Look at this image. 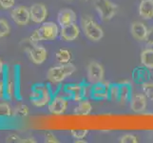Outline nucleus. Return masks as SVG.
I'll use <instances>...</instances> for the list:
<instances>
[{
	"instance_id": "f257e3e1",
	"label": "nucleus",
	"mask_w": 153,
	"mask_h": 143,
	"mask_svg": "<svg viewBox=\"0 0 153 143\" xmlns=\"http://www.w3.org/2000/svg\"><path fill=\"white\" fill-rule=\"evenodd\" d=\"M58 34H59V29L58 26L54 23L49 21V22H44L38 29H36L33 34L30 35V41L31 43H37L39 41H51L54 40Z\"/></svg>"
},
{
	"instance_id": "f03ea898",
	"label": "nucleus",
	"mask_w": 153,
	"mask_h": 143,
	"mask_svg": "<svg viewBox=\"0 0 153 143\" xmlns=\"http://www.w3.org/2000/svg\"><path fill=\"white\" fill-rule=\"evenodd\" d=\"M52 97H52L51 91L48 85L40 83V84H35L31 88L30 99L31 104L35 106V107L42 108L49 105Z\"/></svg>"
},
{
	"instance_id": "7ed1b4c3",
	"label": "nucleus",
	"mask_w": 153,
	"mask_h": 143,
	"mask_svg": "<svg viewBox=\"0 0 153 143\" xmlns=\"http://www.w3.org/2000/svg\"><path fill=\"white\" fill-rule=\"evenodd\" d=\"M63 90L68 94V99H72L79 102L83 99H88L91 97L92 84L85 81L78 84H68V85H65Z\"/></svg>"
},
{
	"instance_id": "20e7f679",
	"label": "nucleus",
	"mask_w": 153,
	"mask_h": 143,
	"mask_svg": "<svg viewBox=\"0 0 153 143\" xmlns=\"http://www.w3.org/2000/svg\"><path fill=\"white\" fill-rule=\"evenodd\" d=\"M76 71V67L71 63L60 64L58 66L51 67L47 72V79L51 83H61L68 76H71Z\"/></svg>"
},
{
	"instance_id": "39448f33",
	"label": "nucleus",
	"mask_w": 153,
	"mask_h": 143,
	"mask_svg": "<svg viewBox=\"0 0 153 143\" xmlns=\"http://www.w3.org/2000/svg\"><path fill=\"white\" fill-rule=\"evenodd\" d=\"M82 29L87 38L93 42L100 41L104 36V31L91 16H84L82 18Z\"/></svg>"
},
{
	"instance_id": "423d86ee",
	"label": "nucleus",
	"mask_w": 153,
	"mask_h": 143,
	"mask_svg": "<svg viewBox=\"0 0 153 143\" xmlns=\"http://www.w3.org/2000/svg\"><path fill=\"white\" fill-rule=\"evenodd\" d=\"M93 6L104 21L112 19L117 13V6L110 0H93Z\"/></svg>"
},
{
	"instance_id": "0eeeda50",
	"label": "nucleus",
	"mask_w": 153,
	"mask_h": 143,
	"mask_svg": "<svg viewBox=\"0 0 153 143\" xmlns=\"http://www.w3.org/2000/svg\"><path fill=\"white\" fill-rule=\"evenodd\" d=\"M87 73H88V80L92 85L104 80L105 70L103 66L97 61H91L89 63L87 68Z\"/></svg>"
},
{
	"instance_id": "6e6552de",
	"label": "nucleus",
	"mask_w": 153,
	"mask_h": 143,
	"mask_svg": "<svg viewBox=\"0 0 153 143\" xmlns=\"http://www.w3.org/2000/svg\"><path fill=\"white\" fill-rule=\"evenodd\" d=\"M6 75H5L4 80V85H5V97L7 99L12 100L14 98V97L16 95L17 92V78L15 73H10L9 70L5 71Z\"/></svg>"
},
{
	"instance_id": "1a4fd4ad",
	"label": "nucleus",
	"mask_w": 153,
	"mask_h": 143,
	"mask_svg": "<svg viewBox=\"0 0 153 143\" xmlns=\"http://www.w3.org/2000/svg\"><path fill=\"white\" fill-rule=\"evenodd\" d=\"M10 16L13 20L14 23H16L19 26H26L28 25L30 21V8L26 6H17L15 7L12 13H10Z\"/></svg>"
},
{
	"instance_id": "9d476101",
	"label": "nucleus",
	"mask_w": 153,
	"mask_h": 143,
	"mask_svg": "<svg viewBox=\"0 0 153 143\" xmlns=\"http://www.w3.org/2000/svg\"><path fill=\"white\" fill-rule=\"evenodd\" d=\"M68 106V99L66 97H63L61 95H55L52 97L51 102L48 105V109L50 113L52 115H60L64 114Z\"/></svg>"
},
{
	"instance_id": "9b49d317",
	"label": "nucleus",
	"mask_w": 153,
	"mask_h": 143,
	"mask_svg": "<svg viewBox=\"0 0 153 143\" xmlns=\"http://www.w3.org/2000/svg\"><path fill=\"white\" fill-rule=\"evenodd\" d=\"M109 88L110 83L101 81L92 85L91 97L94 100H107L109 99Z\"/></svg>"
},
{
	"instance_id": "f8f14e48",
	"label": "nucleus",
	"mask_w": 153,
	"mask_h": 143,
	"mask_svg": "<svg viewBox=\"0 0 153 143\" xmlns=\"http://www.w3.org/2000/svg\"><path fill=\"white\" fill-rule=\"evenodd\" d=\"M30 20L36 24L44 23L47 16H48V10L45 5L41 3H35L30 7Z\"/></svg>"
},
{
	"instance_id": "ddd939ff",
	"label": "nucleus",
	"mask_w": 153,
	"mask_h": 143,
	"mask_svg": "<svg viewBox=\"0 0 153 143\" xmlns=\"http://www.w3.org/2000/svg\"><path fill=\"white\" fill-rule=\"evenodd\" d=\"M30 59L33 61L35 65H41L47 60L48 57V52L43 46L34 44L33 48L27 50Z\"/></svg>"
},
{
	"instance_id": "4468645a",
	"label": "nucleus",
	"mask_w": 153,
	"mask_h": 143,
	"mask_svg": "<svg viewBox=\"0 0 153 143\" xmlns=\"http://www.w3.org/2000/svg\"><path fill=\"white\" fill-rule=\"evenodd\" d=\"M59 34L62 40H64L66 42H71L75 40L79 36L80 29H79L76 22H74L70 25L64 26V27H61Z\"/></svg>"
},
{
	"instance_id": "2eb2a0df",
	"label": "nucleus",
	"mask_w": 153,
	"mask_h": 143,
	"mask_svg": "<svg viewBox=\"0 0 153 143\" xmlns=\"http://www.w3.org/2000/svg\"><path fill=\"white\" fill-rule=\"evenodd\" d=\"M130 109L134 113H142L146 109L147 101L145 94H135L130 99Z\"/></svg>"
},
{
	"instance_id": "dca6fc26",
	"label": "nucleus",
	"mask_w": 153,
	"mask_h": 143,
	"mask_svg": "<svg viewBox=\"0 0 153 143\" xmlns=\"http://www.w3.org/2000/svg\"><path fill=\"white\" fill-rule=\"evenodd\" d=\"M76 19H77L76 13L71 9H68V8L62 9L57 15L58 23H59L61 27H64V26L76 22Z\"/></svg>"
},
{
	"instance_id": "f3484780",
	"label": "nucleus",
	"mask_w": 153,
	"mask_h": 143,
	"mask_svg": "<svg viewBox=\"0 0 153 143\" xmlns=\"http://www.w3.org/2000/svg\"><path fill=\"white\" fill-rule=\"evenodd\" d=\"M147 29L146 26L143 22H139L136 21L133 22L130 26V33L132 34L133 37L138 40V41H144L146 38V35L147 34Z\"/></svg>"
},
{
	"instance_id": "a211bd4d",
	"label": "nucleus",
	"mask_w": 153,
	"mask_h": 143,
	"mask_svg": "<svg viewBox=\"0 0 153 143\" xmlns=\"http://www.w3.org/2000/svg\"><path fill=\"white\" fill-rule=\"evenodd\" d=\"M120 84V97H119V102L121 104H126L130 101L132 97V85L128 81L121 82Z\"/></svg>"
},
{
	"instance_id": "6ab92c4d",
	"label": "nucleus",
	"mask_w": 153,
	"mask_h": 143,
	"mask_svg": "<svg viewBox=\"0 0 153 143\" xmlns=\"http://www.w3.org/2000/svg\"><path fill=\"white\" fill-rule=\"evenodd\" d=\"M139 14L146 20L153 18V0H142L139 4Z\"/></svg>"
},
{
	"instance_id": "aec40b11",
	"label": "nucleus",
	"mask_w": 153,
	"mask_h": 143,
	"mask_svg": "<svg viewBox=\"0 0 153 143\" xmlns=\"http://www.w3.org/2000/svg\"><path fill=\"white\" fill-rule=\"evenodd\" d=\"M92 112V105L88 99H83L79 101L74 108V115H88Z\"/></svg>"
},
{
	"instance_id": "412c9836",
	"label": "nucleus",
	"mask_w": 153,
	"mask_h": 143,
	"mask_svg": "<svg viewBox=\"0 0 153 143\" xmlns=\"http://www.w3.org/2000/svg\"><path fill=\"white\" fill-rule=\"evenodd\" d=\"M147 68H136L133 73H132V78L136 83H141L144 84L147 81V79L149 78V71L146 70Z\"/></svg>"
},
{
	"instance_id": "4be33fe9",
	"label": "nucleus",
	"mask_w": 153,
	"mask_h": 143,
	"mask_svg": "<svg viewBox=\"0 0 153 143\" xmlns=\"http://www.w3.org/2000/svg\"><path fill=\"white\" fill-rule=\"evenodd\" d=\"M141 63L144 67L150 69H153V49L149 48V49H145L141 52Z\"/></svg>"
},
{
	"instance_id": "5701e85b",
	"label": "nucleus",
	"mask_w": 153,
	"mask_h": 143,
	"mask_svg": "<svg viewBox=\"0 0 153 143\" xmlns=\"http://www.w3.org/2000/svg\"><path fill=\"white\" fill-rule=\"evenodd\" d=\"M56 59L60 64H66L68 63L71 59V54L70 51H68L66 49H60L56 52Z\"/></svg>"
},
{
	"instance_id": "b1692460",
	"label": "nucleus",
	"mask_w": 153,
	"mask_h": 143,
	"mask_svg": "<svg viewBox=\"0 0 153 143\" xmlns=\"http://www.w3.org/2000/svg\"><path fill=\"white\" fill-rule=\"evenodd\" d=\"M30 115V109L27 105L25 104H18L16 107L13 109V115L18 116V118H26Z\"/></svg>"
},
{
	"instance_id": "393cba45",
	"label": "nucleus",
	"mask_w": 153,
	"mask_h": 143,
	"mask_svg": "<svg viewBox=\"0 0 153 143\" xmlns=\"http://www.w3.org/2000/svg\"><path fill=\"white\" fill-rule=\"evenodd\" d=\"M120 97V84L119 83H110L109 88V100L113 102H118Z\"/></svg>"
},
{
	"instance_id": "a878e982",
	"label": "nucleus",
	"mask_w": 153,
	"mask_h": 143,
	"mask_svg": "<svg viewBox=\"0 0 153 143\" xmlns=\"http://www.w3.org/2000/svg\"><path fill=\"white\" fill-rule=\"evenodd\" d=\"M13 110L7 102L0 103V118H10L13 115Z\"/></svg>"
},
{
	"instance_id": "bb28decb",
	"label": "nucleus",
	"mask_w": 153,
	"mask_h": 143,
	"mask_svg": "<svg viewBox=\"0 0 153 143\" xmlns=\"http://www.w3.org/2000/svg\"><path fill=\"white\" fill-rule=\"evenodd\" d=\"M10 33V27L7 20L0 18V37L8 36Z\"/></svg>"
},
{
	"instance_id": "cd10ccee",
	"label": "nucleus",
	"mask_w": 153,
	"mask_h": 143,
	"mask_svg": "<svg viewBox=\"0 0 153 143\" xmlns=\"http://www.w3.org/2000/svg\"><path fill=\"white\" fill-rule=\"evenodd\" d=\"M143 85V92L146 98L153 100V82H146Z\"/></svg>"
},
{
	"instance_id": "c85d7f7f",
	"label": "nucleus",
	"mask_w": 153,
	"mask_h": 143,
	"mask_svg": "<svg viewBox=\"0 0 153 143\" xmlns=\"http://www.w3.org/2000/svg\"><path fill=\"white\" fill-rule=\"evenodd\" d=\"M88 134V130L87 129H78V130H72L71 131V136L73 139H85Z\"/></svg>"
},
{
	"instance_id": "c756f323",
	"label": "nucleus",
	"mask_w": 153,
	"mask_h": 143,
	"mask_svg": "<svg viewBox=\"0 0 153 143\" xmlns=\"http://www.w3.org/2000/svg\"><path fill=\"white\" fill-rule=\"evenodd\" d=\"M120 142L121 143H137L138 142V139H137L134 135L126 134L121 137Z\"/></svg>"
},
{
	"instance_id": "7c9ffc66",
	"label": "nucleus",
	"mask_w": 153,
	"mask_h": 143,
	"mask_svg": "<svg viewBox=\"0 0 153 143\" xmlns=\"http://www.w3.org/2000/svg\"><path fill=\"white\" fill-rule=\"evenodd\" d=\"M144 41L147 46H153V27H150L147 30V34Z\"/></svg>"
},
{
	"instance_id": "2f4dec72",
	"label": "nucleus",
	"mask_w": 153,
	"mask_h": 143,
	"mask_svg": "<svg viewBox=\"0 0 153 143\" xmlns=\"http://www.w3.org/2000/svg\"><path fill=\"white\" fill-rule=\"evenodd\" d=\"M15 4V0H0V7L4 10L13 8Z\"/></svg>"
},
{
	"instance_id": "473e14b6",
	"label": "nucleus",
	"mask_w": 153,
	"mask_h": 143,
	"mask_svg": "<svg viewBox=\"0 0 153 143\" xmlns=\"http://www.w3.org/2000/svg\"><path fill=\"white\" fill-rule=\"evenodd\" d=\"M45 142H47V143H58L59 140L56 139V136L52 133H47L45 135Z\"/></svg>"
},
{
	"instance_id": "72a5a7b5",
	"label": "nucleus",
	"mask_w": 153,
	"mask_h": 143,
	"mask_svg": "<svg viewBox=\"0 0 153 143\" xmlns=\"http://www.w3.org/2000/svg\"><path fill=\"white\" fill-rule=\"evenodd\" d=\"M22 139H21V137H19L17 135H15V134H13V135H10L8 137H7V142H22Z\"/></svg>"
},
{
	"instance_id": "f704fd0d",
	"label": "nucleus",
	"mask_w": 153,
	"mask_h": 143,
	"mask_svg": "<svg viewBox=\"0 0 153 143\" xmlns=\"http://www.w3.org/2000/svg\"><path fill=\"white\" fill-rule=\"evenodd\" d=\"M5 69H6V66H5V64L3 63V61H2L1 59H0V75H2V73H4Z\"/></svg>"
},
{
	"instance_id": "c9c22d12",
	"label": "nucleus",
	"mask_w": 153,
	"mask_h": 143,
	"mask_svg": "<svg viewBox=\"0 0 153 143\" xmlns=\"http://www.w3.org/2000/svg\"><path fill=\"white\" fill-rule=\"evenodd\" d=\"M22 142L23 143H27V142H29V143H35L36 141L34 140V139H33V137H28V139H22Z\"/></svg>"
},
{
	"instance_id": "e433bc0d",
	"label": "nucleus",
	"mask_w": 153,
	"mask_h": 143,
	"mask_svg": "<svg viewBox=\"0 0 153 143\" xmlns=\"http://www.w3.org/2000/svg\"><path fill=\"white\" fill-rule=\"evenodd\" d=\"M74 142L75 143H87V141L84 139H76Z\"/></svg>"
},
{
	"instance_id": "4c0bfd02",
	"label": "nucleus",
	"mask_w": 153,
	"mask_h": 143,
	"mask_svg": "<svg viewBox=\"0 0 153 143\" xmlns=\"http://www.w3.org/2000/svg\"><path fill=\"white\" fill-rule=\"evenodd\" d=\"M85 1H88V0H85Z\"/></svg>"
}]
</instances>
